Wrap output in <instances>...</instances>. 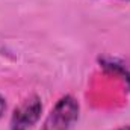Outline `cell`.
<instances>
[{"label":"cell","mask_w":130,"mask_h":130,"mask_svg":"<svg viewBox=\"0 0 130 130\" xmlns=\"http://www.w3.org/2000/svg\"><path fill=\"white\" fill-rule=\"evenodd\" d=\"M42 112V103L38 95L27 97L18 107H15L11 117V130H32L39 121Z\"/></svg>","instance_id":"7a4b0ae2"},{"label":"cell","mask_w":130,"mask_h":130,"mask_svg":"<svg viewBox=\"0 0 130 130\" xmlns=\"http://www.w3.org/2000/svg\"><path fill=\"white\" fill-rule=\"evenodd\" d=\"M80 106L73 95H64L47 115L41 130H71L79 120Z\"/></svg>","instance_id":"6da1fadb"},{"label":"cell","mask_w":130,"mask_h":130,"mask_svg":"<svg viewBox=\"0 0 130 130\" xmlns=\"http://www.w3.org/2000/svg\"><path fill=\"white\" fill-rule=\"evenodd\" d=\"M5 110H6V101H5V98H3L2 95H0V118L3 117Z\"/></svg>","instance_id":"277c9868"},{"label":"cell","mask_w":130,"mask_h":130,"mask_svg":"<svg viewBox=\"0 0 130 130\" xmlns=\"http://www.w3.org/2000/svg\"><path fill=\"white\" fill-rule=\"evenodd\" d=\"M118 130H130V126H124V127H121V129H118Z\"/></svg>","instance_id":"5b68a950"},{"label":"cell","mask_w":130,"mask_h":130,"mask_svg":"<svg viewBox=\"0 0 130 130\" xmlns=\"http://www.w3.org/2000/svg\"><path fill=\"white\" fill-rule=\"evenodd\" d=\"M100 62L106 70H109L112 73H120L126 80L130 82V65L124 64V62H121L118 59H107V58L100 59Z\"/></svg>","instance_id":"3957f363"}]
</instances>
